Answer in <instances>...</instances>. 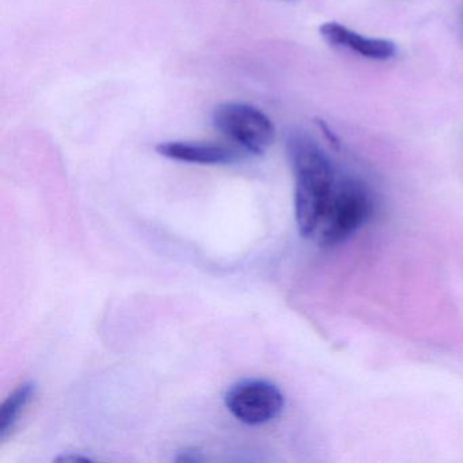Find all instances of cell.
Listing matches in <instances>:
<instances>
[{"label":"cell","instance_id":"1","mask_svg":"<svg viewBox=\"0 0 463 463\" xmlns=\"http://www.w3.org/2000/svg\"><path fill=\"white\" fill-rule=\"evenodd\" d=\"M295 177V219L305 238L313 240L325 213L335 199L340 180L329 156L303 134H292L287 142Z\"/></svg>","mask_w":463,"mask_h":463},{"label":"cell","instance_id":"4","mask_svg":"<svg viewBox=\"0 0 463 463\" xmlns=\"http://www.w3.org/2000/svg\"><path fill=\"white\" fill-rule=\"evenodd\" d=\"M230 413L243 424L261 425L283 411L284 395L272 382L243 379L232 384L224 397Z\"/></svg>","mask_w":463,"mask_h":463},{"label":"cell","instance_id":"10","mask_svg":"<svg viewBox=\"0 0 463 463\" xmlns=\"http://www.w3.org/2000/svg\"><path fill=\"white\" fill-rule=\"evenodd\" d=\"M462 28H463V12H462Z\"/></svg>","mask_w":463,"mask_h":463},{"label":"cell","instance_id":"9","mask_svg":"<svg viewBox=\"0 0 463 463\" xmlns=\"http://www.w3.org/2000/svg\"><path fill=\"white\" fill-rule=\"evenodd\" d=\"M59 460H61V462H88L89 458H82V457H64V458H59Z\"/></svg>","mask_w":463,"mask_h":463},{"label":"cell","instance_id":"8","mask_svg":"<svg viewBox=\"0 0 463 463\" xmlns=\"http://www.w3.org/2000/svg\"><path fill=\"white\" fill-rule=\"evenodd\" d=\"M175 460L181 463H194L200 462V460H203V458L197 449H185V451L180 452V455L175 458Z\"/></svg>","mask_w":463,"mask_h":463},{"label":"cell","instance_id":"2","mask_svg":"<svg viewBox=\"0 0 463 463\" xmlns=\"http://www.w3.org/2000/svg\"><path fill=\"white\" fill-rule=\"evenodd\" d=\"M373 202L360 184L340 180L332 204L314 234L321 246H335L356 232L370 218Z\"/></svg>","mask_w":463,"mask_h":463},{"label":"cell","instance_id":"6","mask_svg":"<svg viewBox=\"0 0 463 463\" xmlns=\"http://www.w3.org/2000/svg\"><path fill=\"white\" fill-rule=\"evenodd\" d=\"M156 150L165 158L186 164L230 165L241 159L238 151L210 143L165 142L156 146Z\"/></svg>","mask_w":463,"mask_h":463},{"label":"cell","instance_id":"5","mask_svg":"<svg viewBox=\"0 0 463 463\" xmlns=\"http://www.w3.org/2000/svg\"><path fill=\"white\" fill-rule=\"evenodd\" d=\"M319 33L330 47L344 48L371 61H389L397 52L394 43L390 40L363 36L337 23L324 24Z\"/></svg>","mask_w":463,"mask_h":463},{"label":"cell","instance_id":"3","mask_svg":"<svg viewBox=\"0 0 463 463\" xmlns=\"http://www.w3.org/2000/svg\"><path fill=\"white\" fill-rule=\"evenodd\" d=\"M213 127L254 156H262L275 140V126L262 110L248 104L226 102L213 110Z\"/></svg>","mask_w":463,"mask_h":463},{"label":"cell","instance_id":"7","mask_svg":"<svg viewBox=\"0 0 463 463\" xmlns=\"http://www.w3.org/2000/svg\"><path fill=\"white\" fill-rule=\"evenodd\" d=\"M36 394V384L25 382L20 384L5 401L0 409V440L5 441L14 430L21 414Z\"/></svg>","mask_w":463,"mask_h":463}]
</instances>
